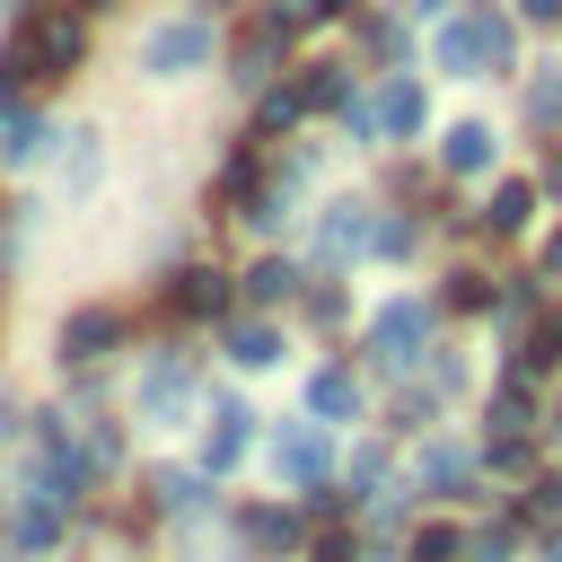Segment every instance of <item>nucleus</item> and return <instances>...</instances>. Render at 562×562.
I'll return each mask as SVG.
<instances>
[{"instance_id":"4468645a","label":"nucleus","mask_w":562,"mask_h":562,"mask_svg":"<svg viewBox=\"0 0 562 562\" xmlns=\"http://www.w3.org/2000/svg\"><path fill=\"white\" fill-rule=\"evenodd\" d=\"M307 404H316V422H351V413H360V386H351V369H316Z\"/></svg>"},{"instance_id":"f257e3e1","label":"nucleus","mask_w":562,"mask_h":562,"mask_svg":"<svg viewBox=\"0 0 562 562\" xmlns=\"http://www.w3.org/2000/svg\"><path fill=\"white\" fill-rule=\"evenodd\" d=\"M70 61H79V18H26V26L9 35L0 79H53V70H70Z\"/></svg>"},{"instance_id":"20e7f679","label":"nucleus","mask_w":562,"mask_h":562,"mask_svg":"<svg viewBox=\"0 0 562 562\" xmlns=\"http://www.w3.org/2000/svg\"><path fill=\"white\" fill-rule=\"evenodd\" d=\"M422 334H430V307H422V299H386V307H378V325H369V351H378L386 369H413Z\"/></svg>"},{"instance_id":"cd10ccee","label":"nucleus","mask_w":562,"mask_h":562,"mask_svg":"<svg viewBox=\"0 0 562 562\" xmlns=\"http://www.w3.org/2000/svg\"><path fill=\"white\" fill-rule=\"evenodd\" d=\"M465 562H509V536H501V527H483V536H465Z\"/></svg>"},{"instance_id":"aec40b11","label":"nucleus","mask_w":562,"mask_h":562,"mask_svg":"<svg viewBox=\"0 0 562 562\" xmlns=\"http://www.w3.org/2000/svg\"><path fill=\"white\" fill-rule=\"evenodd\" d=\"M553 360H562V316H544V325L527 334V351H518V378H527V369H553Z\"/></svg>"},{"instance_id":"7c9ffc66","label":"nucleus","mask_w":562,"mask_h":562,"mask_svg":"<svg viewBox=\"0 0 562 562\" xmlns=\"http://www.w3.org/2000/svg\"><path fill=\"white\" fill-rule=\"evenodd\" d=\"M544 562H562V527H553V536H544Z\"/></svg>"},{"instance_id":"39448f33","label":"nucleus","mask_w":562,"mask_h":562,"mask_svg":"<svg viewBox=\"0 0 562 562\" xmlns=\"http://www.w3.org/2000/svg\"><path fill=\"white\" fill-rule=\"evenodd\" d=\"M88 474H97V457H79L61 422H44V483H35V492H53V501H79V492H88Z\"/></svg>"},{"instance_id":"c756f323","label":"nucleus","mask_w":562,"mask_h":562,"mask_svg":"<svg viewBox=\"0 0 562 562\" xmlns=\"http://www.w3.org/2000/svg\"><path fill=\"white\" fill-rule=\"evenodd\" d=\"M544 272H562V228H553V237H544Z\"/></svg>"},{"instance_id":"1a4fd4ad","label":"nucleus","mask_w":562,"mask_h":562,"mask_svg":"<svg viewBox=\"0 0 562 562\" xmlns=\"http://www.w3.org/2000/svg\"><path fill=\"white\" fill-rule=\"evenodd\" d=\"M246 404H211V439H202V474H228L237 457H246Z\"/></svg>"},{"instance_id":"f3484780","label":"nucleus","mask_w":562,"mask_h":562,"mask_svg":"<svg viewBox=\"0 0 562 562\" xmlns=\"http://www.w3.org/2000/svg\"><path fill=\"white\" fill-rule=\"evenodd\" d=\"M290 290H299V272H290L281 255H263V263L246 272V299H255V307H272V299H290Z\"/></svg>"},{"instance_id":"9b49d317","label":"nucleus","mask_w":562,"mask_h":562,"mask_svg":"<svg viewBox=\"0 0 562 562\" xmlns=\"http://www.w3.org/2000/svg\"><path fill=\"white\" fill-rule=\"evenodd\" d=\"M184 404H193V386H184V369H176V360H158V369L140 378V422H176Z\"/></svg>"},{"instance_id":"423d86ee","label":"nucleus","mask_w":562,"mask_h":562,"mask_svg":"<svg viewBox=\"0 0 562 562\" xmlns=\"http://www.w3.org/2000/svg\"><path fill=\"white\" fill-rule=\"evenodd\" d=\"M272 474H281V483H325V430H316V422H290V430L272 439Z\"/></svg>"},{"instance_id":"412c9836","label":"nucleus","mask_w":562,"mask_h":562,"mask_svg":"<svg viewBox=\"0 0 562 562\" xmlns=\"http://www.w3.org/2000/svg\"><path fill=\"white\" fill-rule=\"evenodd\" d=\"M44 140H53L44 123H9V132H0V158H9V167H26V158H35Z\"/></svg>"},{"instance_id":"bb28decb","label":"nucleus","mask_w":562,"mask_h":562,"mask_svg":"<svg viewBox=\"0 0 562 562\" xmlns=\"http://www.w3.org/2000/svg\"><path fill=\"white\" fill-rule=\"evenodd\" d=\"M527 422H536V413H527V386L509 378V386H501V430H527Z\"/></svg>"},{"instance_id":"393cba45","label":"nucleus","mask_w":562,"mask_h":562,"mask_svg":"<svg viewBox=\"0 0 562 562\" xmlns=\"http://www.w3.org/2000/svg\"><path fill=\"white\" fill-rule=\"evenodd\" d=\"M448 299H457V307H492V281H483V272H448Z\"/></svg>"},{"instance_id":"9d476101","label":"nucleus","mask_w":562,"mask_h":562,"mask_svg":"<svg viewBox=\"0 0 562 562\" xmlns=\"http://www.w3.org/2000/svg\"><path fill=\"white\" fill-rule=\"evenodd\" d=\"M176 307H184V316H220V307H228V272H220V263H184V272H176Z\"/></svg>"},{"instance_id":"dca6fc26","label":"nucleus","mask_w":562,"mask_h":562,"mask_svg":"<svg viewBox=\"0 0 562 562\" xmlns=\"http://www.w3.org/2000/svg\"><path fill=\"white\" fill-rule=\"evenodd\" d=\"M527 211H536V193H527V184H501V193L483 202V228H501V237H509V228H527Z\"/></svg>"},{"instance_id":"f8f14e48","label":"nucleus","mask_w":562,"mask_h":562,"mask_svg":"<svg viewBox=\"0 0 562 562\" xmlns=\"http://www.w3.org/2000/svg\"><path fill=\"white\" fill-rule=\"evenodd\" d=\"M439 167H448V176H483V167H492V123H457V132L439 140Z\"/></svg>"},{"instance_id":"6e6552de","label":"nucleus","mask_w":562,"mask_h":562,"mask_svg":"<svg viewBox=\"0 0 562 562\" xmlns=\"http://www.w3.org/2000/svg\"><path fill=\"white\" fill-rule=\"evenodd\" d=\"M123 342V316L114 307H79L70 325H61V360H105Z\"/></svg>"},{"instance_id":"2f4dec72","label":"nucleus","mask_w":562,"mask_h":562,"mask_svg":"<svg viewBox=\"0 0 562 562\" xmlns=\"http://www.w3.org/2000/svg\"><path fill=\"white\" fill-rule=\"evenodd\" d=\"M413 9H448V0H413Z\"/></svg>"},{"instance_id":"4be33fe9","label":"nucleus","mask_w":562,"mask_h":562,"mask_svg":"<svg viewBox=\"0 0 562 562\" xmlns=\"http://www.w3.org/2000/svg\"><path fill=\"white\" fill-rule=\"evenodd\" d=\"M422 474H430L439 492H465V457H457V448H422Z\"/></svg>"},{"instance_id":"7ed1b4c3","label":"nucleus","mask_w":562,"mask_h":562,"mask_svg":"<svg viewBox=\"0 0 562 562\" xmlns=\"http://www.w3.org/2000/svg\"><path fill=\"white\" fill-rule=\"evenodd\" d=\"M501 70L509 61V18H492V9H474V18H457L448 35H439V70H457V79H474V70Z\"/></svg>"},{"instance_id":"ddd939ff","label":"nucleus","mask_w":562,"mask_h":562,"mask_svg":"<svg viewBox=\"0 0 562 562\" xmlns=\"http://www.w3.org/2000/svg\"><path fill=\"white\" fill-rule=\"evenodd\" d=\"M422 114H430V97L413 88V79H386V97H378V132H422Z\"/></svg>"},{"instance_id":"c85d7f7f","label":"nucleus","mask_w":562,"mask_h":562,"mask_svg":"<svg viewBox=\"0 0 562 562\" xmlns=\"http://www.w3.org/2000/svg\"><path fill=\"white\" fill-rule=\"evenodd\" d=\"M518 18H536V26H553V18H562V0H518Z\"/></svg>"},{"instance_id":"a211bd4d","label":"nucleus","mask_w":562,"mask_h":562,"mask_svg":"<svg viewBox=\"0 0 562 562\" xmlns=\"http://www.w3.org/2000/svg\"><path fill=\"white\" fill-rule=\"evenodd\" d=\"M228 360H246V369H263V360H281V342H272V325H237V334H228Z\"/></svg>"},{"instance_id":"6ab92c4d","label":"nucleus","mask_w":562,"mask_h":562,"mask_svg":"<svg viewBox=\"0 0 562 562\" xmlns=\"http://www.w3.org/2000/svg\"><path fill=\"white\" fill-rule=\"evenodd\" d=\"M53 536H61V518H53V492H44V501H26V509H18V544H35V553H44Z\"/></svg>"},{"instance_id":"0eeeda50","label":"nucleus","mask_w":562,"mask_h":562,"mask_svg":"<svg viewBox=\"0 0 562 562\" xmlns=\"http://www.w3.org/2000/svg\"><path fill=\"white\" fill-rule=\"evenodd\" d=\"M369 246H378L369 202H334V211H325V263H351V255H369Z\"/></svg>"},{"instance_id":"f03ea898","label":"nucleus","mask_w":562,"mask_h":562,"mask_svg":"<svg viewBox=\"0 0 562 562\" xmlns=\"http://www.w3.org/2000/svg\"><path fill=\"white\" fill-rule=\"evenodd\" d=\"M202 61H211V18H167V26L140 35V70L149 79H184Z\"/></svg>"},{"instance_id":"5701e85b","label":"nucleus","mask_w":562,"mask_h":562,"mask_svg":"<svg viewBox=\"0 0 562 562\" xmlns=\"http://www.w3.org/2000/svg\"><path fill=\"white\" fill-rule=\"evenodd\" d=\"M457 553H465L457 527H422V536H413V562H457Z\"/></svg>"},{"instance_id":"b1692460","label":"nucleus","mask_w":562,"mask_h":562,"mask_svg":"<svg viewBox=\"0 0 562 562\" xmlns=\"http://www.w3.org/2000/svg\"><path fill=\"white\" fill-rule=\"evenodd\" d=\"M149 492H158V509H193L202 501V474H158Z\"/></svg>"},{"instance_id":"a878e982","label":"nucleus","mask_w":562,"mask_h":562,"mask_svg":"<svg viewBox=\"0 0 562 562\" xmlns=\"http://www.w3.org/2000/svg\"><path fill=\"white\" fill-rule=\"evenodd\" d=\"M527 114H536V123H562V79H536V88H527Z\"/></svg>"},{"instance_id":"2eb2a0df","label":"nucleus","mask_w":562,"mask_h":562,"mask_svg":"<svg viewBox=\"0 0 562 562\" xmlns=\"http://www.w3.org/2000/svg\"><path fill=\"white\" fill-rule=\"evenodd\" d=\"M290 544H299L290 509H246V553H290Z\"/></svg>"}]
</instances>
